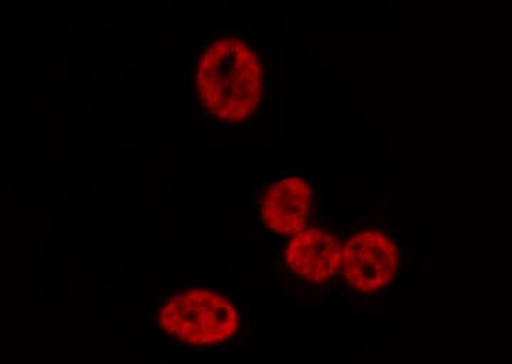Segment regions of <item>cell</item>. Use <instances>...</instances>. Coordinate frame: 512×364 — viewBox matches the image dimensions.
<instances>
[{"label": "cell", "instance_id": "cell-1", "mask_svg": "<svg viewBox=\"0 0 512 364\" xmlns=\"http://www.w3.org/2000/svg\"><path fill=\"white\" fill-rule=\"evenodd\" d=\"M190 80L195 113L211 126L248 123L265 100L264 57L254 40L238 30L218 33L202 43Z\"/></svg>", "mask_w": 512, "mask_h": 364}, {"label": "cell", "instance_id": "cell-2", "mask_svg": "<svg viewBox=\"0 0 512 364\" xmlns=\"http://www.w3.org/2000/svg\"><path fill=\"white\" fill-rule=\"evenodd\" d=\"M244 329V315L227 288L188 282L161 289L151 335L188 355H212L234 342Z\"/></svg>", "mask_w": 512, "mask_h": 364}, {"label": "cell", "instance_id": "cell-3", "mask_svg": "<svg viewBox=\"0 0 512 364\" xmlns=\"http://www.w3.org/2000/svg\"><path fill=\"white\" fill-rule=\"evenodd\" d=\"M315 204L316 192L305 175H276L256 198L252 227L262 238L284 241L312 224Z\"/></svg>", "mask_w": 512, "mask_h": 364}, {"label": "cell", "instance_id": "cell-4", "mask_svg": "<svg viewBox=\"0 0 512 364\" xmlns=\"http://www.w3.org/2000/svg\"><path fill=\"white\" fill-rule=\"evenodd\" d=\"M279 264L296 286L328 285L342 268V241L328 228L308 225L281 241Z\"/></svg>", "mask_w": 512, "mask_h": 364}, {"label": "cell", "instance_id": "cell-5", "mask_svg": "<svg viewBox=\"0 0 512 364\" xmlns=\"http://www.w3.org/2000/svg\"><path fill=\"white\" fill-rule=\"evenodd\" d=\"M399 265V246L380 229H362L342 242L340 275L356 291H382L393 281Z\"/></svg>", "mask_w": 512, "mask_h": 364}]
</instances>
